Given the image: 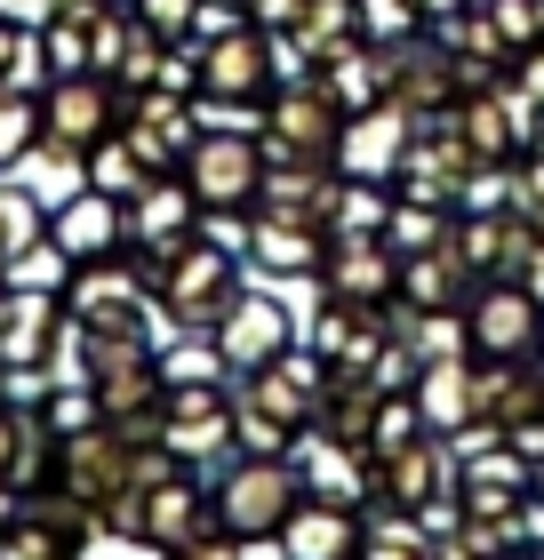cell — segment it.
<instances>
[{
  "instance_id": "obj_52",
  "label": "cell",
  "mask_w": 544,
  "mask_h": 560,
  "mask_svg": "<svg viewBox=\"0 0 544 560\" xmlns=\"http://www.w3.org/2000/svg\"><path fill=\"white\" fill-rule=\"evenodd\" d=\"M536 361H544V345H536Z\"/></svg>"
},
{
  "instance_id": "obj_6",
  "label": "cell",
  "mask_w": 544,
  "mask_h": 560,
  "mask_svg": "<svg viewBox=\"0 0 544 560\" xmlns=\"http://www.w3.org/2000/svg\"><path fill=\"white\" fill-rule=\"evenodd\" d=\"M65 313L89 320V328H152V313H161V296H152V272L128 257H89L72 265L65 280Z\"/></svg>"
},
{
  "instance_id": "obj_11",
  "label": "cell",
  "mask_w": 544,
  "mask_h": 560,
  "mask_svg": "<svg viewBox=\"0 0 544 560\" xmlns=\"http://www.w3.org/2000/svg\"><path fill=\"white\" fill-rule=\"evenodd\" d=\"M57 489L105 521V504H113L120 489H137V441H128L120 424H89V432H72V441L57 448Z\"/></svg>"
},
{
  "instance_id": "obj_39",
  "label": "cell",
  "mask_w": 544,
  "mask_h": 560,
  "mask_svg": "<svg viewBox=\"0 0 544 560\" xmlns=\"http://www.w3.org/2000/svg\"><path fill=\"white\" fill-rule=\"evenodd\" d=\"M40 233H48V209L24 185H0V265H9L16 248H33Z\"/></svg>"
},
{
  "instance_id": "obj_37",
  "label": "cell",
  "mask_w": 544,
  "mask_h": 560,
  "mask_svg": "<svg viewBox=\"0 0 544 560\" xmlns=\"http://www.w3.org/2000/svg\"><path fill=\"white\" fill-rule=\"evenodd\" d=\"M425 409H417V385H408V393H384L377 400V432H369V456H401L408 441H425Z\"/></svg>"
},
{
  "instance_id": "obj_18",
  "label": "cell",
  "mask_w": 544,
  "mask_h": 560,
  "mask_svg": "<svg viewBox=\"0 0 544 560\" xmlns=\"http://www.w3.org/2000/svg\"><path fill=\"white\" fill-rule=\"evenodd\" d=\"M473 168H481V161L464 152V137L449 129V120H417L393 192H401V200H432V209H456V200H464V176H473Z\"/></svg>"
},
{
  "instance_id": "obj_3",
  "label": "cell",
  "mask_w": 544,
  "mask_h": 560,
  "mask_svg": "<svg viewBox=\"0 0 544 560\" xmlns=\"http://www.w3.org/2000/svg\"><path fill=\"white\" fill-rule=\"evenodd\" d=\"M120 120H128V96H120L113 72H57L40 89V152L65 168H81Z\"/></svg>"
},
{
  "instance_id": "obj_27",
  "label": "cell",
  "mask_w": 544,
  "mask_h": 560,
  "mask_svg": "<svg viewBox=\"0 0 544 560\" xmlns=\"http://www.w3.org/2000/svg\"><path fill=\"white\" fill-rule=\"evenodd\" d=\"M473 289H481V272L456 257V241L401 257V304H417V313H464V304H473Z\"/></svg>"
},
{
  "instance_id": "obj_16",
  "label": "cell",
  "mask_w": 544,
  "mask_h": 560,
  "mask_svg": "<svg viewBox=\"0 0 544 560\" xmlns=\"http://www.w3.org/2000/svg\"><path fill=\"white\" fill-rule=\"evenodd\" d=\"M65 337H72L65 296L57 289H16L9 313H0V369H9V376L65 369Z\"/></svg>"
},
{
  "instance_id": "obj_42",
  "label": "cell",
  "mask_w": 544,
  "mask_h": 560,
  "mask_svg": "<svg viewBox=\"0 0 544 560\" xmlns=\"http://www.w3.org/2000/svg\"><path fill=\"white\" fill-rule=\"evenodd\" d=\"M425 24V9L417 0H360V33H369L377 48H393V40H408Z\"/></svg>"
},
{
  "instance_id": "obj_13",
  "label": "cell",
  "mask_w": 544,
  "mask_h": 560,
  "mask_svg": "<svg viewBox=\"0 0 544 560\" xmlns=\"http://www.w3.org/2000/svg\"><path fill=\"white\" fill-rule=\"evenodd\" d=\"M321 296L328 304H360V313H384L401 296V248L384 233H336L328 265H321Z\"/></svg>"
},
{
  "instance_id": "obj_43",
  "label": "cell",
  "mask_w": 544,
  "mask_h": 560,
  "mask_svg": "<svg viewBox=\"0 0 544 560\" xmlns=\"http://www.w3.org/2000/svg\"><path fill=\"white\" fill-rule=\"evenodd\" d=\"M512 209L529 224H544V152H521V161H512Z\"/></svg>"
},
{
  "instance_id": "obj_5",
  "label": "cell",
  "mask_w": 544,
  "mask_h": 560,
  "mask_svg": "<svg viewBox=\"0 0 544 560\" xmlns=\"http://www.w3.org/2000/svg\"><path fill=\"white\" fill-rule=\"evenodd\" d=\"M265 168H273V152L256 129H200L185 152V185H193L200 209H256Z\"/></svg>"
},
{
  "instance_id": "obj_8",
  "label": "cell",
  "mask_w": 544,
  "mask_h": 560,
  "mask_svg": "<svg viewBox=\"0 0 544 560\" xmlns=\"http://www.w3.org/2000/svg\"><path fill=\"white\" fill-rule=\"evenodd\" d=\"M464 337H473V361H536L544 345V304L529 280H481L473 304H464Z\"/></svg>"
},
{
  "instance_id": "obj_9",
  "label": "cell",
  "mask_w": 544,
  "mask_h": 560,
  "mask_svg": "<svg viewBox=\"0 0 544 560\" xmlns=\"http://www.w3.org/2000/svg\"><path fill=\"white\" fill-rule=\"evenodd\" d=\"M384 72H393V105H408L417 120H449L456 96H464V72H456V48L440 24H417L408 40L384 48Z\"/></svg>"
},
{
  "instance_id": "obj_29",
  "label": "cell",
  "mask_w": 544,
  "mask_h": 560,
  "mask_svg": "<svg viewBox=\"0 0 544 560\" xmlns=\"http://www.w3.org/2000/svg\"><path fill=\"white\" fill-rule=\"evenodd\" d=\"M417 409H425V424L440 432V441H456V432L473 424V409H481V361L473 352H464V361L417 369Z\"/></svg>"
},
{
  "instance_id": "obj_24",
  "label": "cell",
  "mask_w": 544,
  "mask_h": 560,
  "mask_svg": "<svg viewBox=\"0 0 544 560\" xmlns=\"http://www.w3.org/2000/svg\"><path fill=\"white\" fill-rule=\"evenodd\" d=\"M304 345L328 361V376H377L384 345H393V328H384V313H360V304H328L304 320Z\"/></svg>"
},
{
  "instance_id": "obj_46",
  "label": "cell",
  "mask_w": 544,
  "mask_h": 560,
  "mask_svg": "<svg viewBox=\"0 0 544 560\" xmlns=\"http://www.w3.org/2000/svg\"><path fill=\"white\" fill-rule=\"evenodd\" d=\"M521 89L536 96V113H544V40L529 48V57H521Z\"/></svg>"
},
{
  "instance_id": "obj_30",
  "label": "cell",
  "mask_w": 544,
  "mask_h": 560,
  "mask_svg": "<svg viewBox=\"0 0 544 560\" xmlns=\"http://www.w3.org/2000/svg\"><path fill=\"white\" fill-rule=\"evenodd\" d=\"M280 552H297V560H345V552H360V513H352V504H328V497H297L289 528H280Z\"/></svg>"
},
{
  "instance_id": "obj_48",
  "label": "cell",
  "mask_w": 544,
  "mask_h": 560,
  "mask_svg": "<svg viewBox=\"0 0 544 560\" xmlns=\"http://www.w3.org/2000/svg\"><path fill=\"white\" fill-rule=\"evenodd\" d=\"M529 289H536V304H544V248H536V265H529Z\"/></svg>"
},
{
  "instance_id": "obj_32",
  "label": "cell",
  "mask_w": 544,
  "mask_h": 560,
  "mask_svg": "<svg viewBox=\"0 0 544 560\" xmlns=\"http://www.w3.org/2000/svg\"><path fill=\"white\" fill-rule=\"evenodd\" d=\"M377 400L384 385L377 376H328L321 400H313V432H328V441H352V448H369V432H377Z\"/></svg>"
},
{
  "instance_id": "obj_10",
  "label": "cell",
  "mask_w": 544,
  "mask_h": 560,
  "mask_svg": "<svg viewBox=\"0 0 544 560\" xmlns=\"http://www.w3.org/2000/svg\"><path fill=\"white\" fill-rule=\"evenodd\" d=\"M345 105L304 72V81H280L265 96V152H289V161H336V137H345Z\"/></svg>"
},
{
  "instance_id": "obj_31",
  "label": "cell",
  "mask_w": 544,
  "mask_h": 560,
  "mask_svg": "<svg viewBox=\"0 0 544 560\" xmlns=\"http://www.w3.org/2000/svg\"><path fill=\"white\" fill-rule=\"evenodd\" d=\"M336 185H345V176H336V161H289V152H273L256 209H297V217H321V224H328Z\"/></svg>"
},
{
  "instance_id": "obj_7",
  "label": "cell",
  "mask_w": 544,
  "mask_h": 560,
  "mask_svg": "<svg viewBox=\"0 0 544 560\" xmlns=\"http://www.w3.org/2000/svg\"><path fill=\"white\" fill-rule=\"evenodd\" d=\"M193 241H200V200L185 185V168L144 176V185L128 192V257L161 280V265L176 257V248H193Z\"/></svg>"
},
{
  "instance_id": "obj_4",
  "label": "cell",
  "mask_w": 544,
  "mask_h": 560,
  "mask_svg": "<svg viewBox=\"0 0 544 560\" xmlns=\"http://www.w3.org/2000/svg\"><path fill=\"white\" fill-rule=\"evenodd\" d=\"M248 257H232V248H217L209 233H200L193 248H176V257L161 265V280H152V296H161V320L169 328H209L217 337V320H224V304L248 289Z\"/></svg>"
},
{
  "instance_id": "obj_15",
  "label": "cell",
  "mask_w": 544,
  "mask_h": 560,
  "mask_svg": "<svg viewBox=\"0 0 544 560\" xmlns=\"http://www.w3.org/2000/svg\"><path fill=\"white\" fill-rule=\"evenodd\" d=\"M449 241H456V257L481 280H529L536 248H544V224H529L521 209H456Z\"/></svg>"
},
{
  "instance_id": "obj_12",
  "label": "cell",
  "mask_w": 544,
  "mask_h": 560,
  "mask_svg": "<svg viewBox=\"0 0 544 560\" xmlns=\"http://www.w3.org/2000/svg\"><path fill=\"white\" fill-rule=\"evenodd\" d=\"M297 337H304V328H297V304H280V280H273V289H241L224 304V320H217V352H224L232 376L280 361Z\"/></svg>"
},
{
  "instance_id": "obj_19",
  "label": "cell",
  "mask_w": 544,
  "mask_h": 560,
  "mask_svg": "<svg viewBox=\"0 0 544 560\" xmlns=\"http://www.w3.org/2000/svg\"><path fill=\"white\" fill-rule=\"evenodd\" d=\"M328 224L321 217H297V209H256V233H248V265L265 280H321L328 265Z\"/></svg>"
},
{
  "instance_id": "obj_20",
  "label": "cell",
  "mask_w": 544,
  "mask_h": 560,
  "mask_svg": "<svg viewBox=\"0 0 544 560\" xmlns=\"http://www.w3.org/2000/svg\"><path fill=\"white\" fill-rule=\"evenodd\" d=\"M408 137H417V113L408 105H369L345 120L336 137V176H369V185H393L408 161Z\"/></svg>"
},
{
  "instance_id": "obj_28",
  "label": "cell",
  "mask_w": 544,
  "mask_h": 560,
  "mask_svg": "<svg viewBox=\"0 0 544 560\" xmlns=\"http://www.w3.org/2000/svg\"><path fill=\"white\" fill-rule=\"evenodd\" d=\"M512 441V432L544 424V361H481V409Z\"/></svg>"
},
{
  "instance_id": "obj_17",
  "label": "cell",
  "mask_w": 544,
  "mask_h": 560,
  "mask_svg": "<svg viewBox=\"0 0 544 560\" xmlns=\"http://www.w3.org/2000/svg\"><path fill=\"white\" fill-rule=\"evenodd\" d=\"M193 57H200V89L209 96H248V105H265V96L280 89V57H273L265 24L209 33V40H193Z\"/></svg>"
},
{
  "instance_id": "obj_41",
  "label": "cell",
  "mask_w": 544,
  "mask_h": 560,
  "mask_svg": "<svg viewBox=\"0 0 544 560\" xmlns=\"http://www.w3.org/2000/svg\"><path fill=\"white\" fill-rule=\"evenodd\" d=\"M24 152H40V96L0 89V168H16Z\"/></svg>"
},
{
  "instance_id": "obj_50",
  "label": "cell",
  "mask_w": 544,
  "mask_h": 560,
  "mask_svg": "<svg viewBox=\"0 0 544 560\" xmlns=\"http://www.w3.org/2000/svg\"><path fill=\"white\" fill-rule=\"evenodd\" d=\"M9 296H16V280H9V272H0V313H9Z\"/></svg>"
},
{
  "instance_id": "obj_53",
  "label": "cell",
  "mask_w": 544,
  "mask_h": 560,
  "mask_svg": "<svg viewBox=\"0 0 544 560\" xmlns=\"http://www.w3.org/2000/svg\"><path fill=\"white\" fill-rule=\"evenodd\" d=\"M241 9H248V0H241Z\"/></svg>"
},
{
  "instance_id": "obj_26",
  "label": "cell",
  "mask_w": 544,
  "mask_h": 560,
  "mask_svg": "<svg viewBox=\"0 0 544 560\" xmlns=\"http://www.w3.org/2000/svg\"><path fill=\"white\" fill-rule=\"evenodd\" d=\"M137 497H144V537H137V545L176 552L200 521H209V472H200V465H176V472H161V480L137 489Z\"/></svg>"
},
{
  "instance_id": "obj_35",
  "label": "cell",
  "mask_w": 544,
  "mask_h": 560,
  "mask_svg": "<svg viewBox=\"0 0 544 560\" xmlns=\"http://www.w3.org/2000/svg\"><path fill=\"white\" fill-rule=\"evenodd\" d=\"M33 409L48 417V432H57V441H72V432H89V424H105V409H96V385H89V376H57V385H40V393H33Z\"/></svg>"
},
{
  "instance_id": "obj_22",
  "label": "cell",
  "mask_w": 544,
  "mask_h": 560,
  "mask_svg": "<svg viewBox=\"0 0 544 560\" xmlns=\"http://www.w3.org/2000/svg\"><path fill=\"white\" fill-rule=\"evenodd\" d=\"M297 480H304V497H328V504H352V513H369L377 504V465H369V448H352V441H328V432H297Z\"/></svg>"
},
{
  "instance_id": "obj_49",
  "label": "cell",
  "mask_w": 544,
  "mask_h": 560,
  "mask_svg": "<svg viewBox=\"0 0 544 560\" xmlns=\"http://www.w3.org/2000/svg\"><path fill=\"white\" fill-rule=\"evenodd\" d=\"M48 9H105V0H48Z\"/></svg>"
},
{
  "instance_id": "obj_1",
  "label": "cell",
  "mask_w": 544,
  "mask_h": 560,
  "mask_svg": "<svg viewBox=\"0 0 544 560\" xmlns=\"http://www.w3.org/2000/svg\"><path fill=\"white\" fill-rule=\"evenodd\" d=\"M328 385V361L313 345H289L280 361L248 369L241 393H232V448H256V456H289L297 432H313V400Z\"/></svg>"
},
{
  "instance_id": "obj_2",
  "label": "cell",
  "mask_w": 544,
  "mask_h": 560,
  "mask_svg": "<svg viewBox=\"0 0 544 560\" xmlns=\"http://www.w3.org/2000/svg\"><path fill=\"white\" fill-rule=\"evenodd\" d=\"M297 497H304L297 456H256V448H232V456H224V472H209V504H217V521L232 528V545H241V552L280 545V528H289Z\"/></svg>"
},
{
  "instance_id": "obj_34",
  "label": "cell",
  "mask_w": 544,
  "mask_h": 560,
  "mask_svg": "<svg viewBox=\"0 0 544 560\" xmlns=\"http://www.w3.org/2000/svg\"><path fill=\"white\" fill-rule=\"evenodd\" d=\"M48 81H57V65H48V40H40V24H16V16H0V89H9V96H40Z\"/></svg>"
},
{
  "instance_id": "obj_14",
  "label": "cell",
  "mask_w": 544,
  "mask_h": 560,
  "mask_svg": "<svg viewBox=\"0 0 544 560\" xmlns=\"http://www.w3.org/2000/svg\"><path fill=\"white\" fill-rule=\"evenodd\" d=\"M456 504L481 521H521L536 504V456H521L512 441H488L473 456H456Z\"/></svg>"
},
{
  "instance_id": "obj_45",
  "label": "cell",
  "mask_w": 544,
  "mask_h": 560,
  "mask_svg": "<svg viewBox=\"0 0 544 560\" xmlns=\"http://www.w3.org/2000/svg\"><path fill=\"white\" fill-rule=\"evenodd\" d=\"M304 9H313V0H248V24H265V33H289Z\"/></svg>"
},
{
  "instance_id": "obj_21",
  "label": "cell",
  "mask_w": 544,
  "mask_h": 560,
  "mask_svg": "<svg viewBox=\"0 0 544 560\" xmlns=\"http://www.w3.org/2000/svg\"><path fill=\"white\" fill-rule=\"evenodd\" d=\"M120 137L137 144V161L152 176H169V168H185V152L200 137V120H193V96H176V89H144V96H128V120H120Z\"/></svg>"
},
{
  "instance_id": "obj_40",
  "label": "cell",
  "mask_w": 544,
  "mask_h": 560,
  "mask_svg": "<svg viewBox=\"0 0 544 560\" xmlns=\"http://www.w3.org/2000/svg\"><path fill=\"white\" fill-rule=\"evenodd\" d=\"M0 272H9L16 289H57V296H65V280H72V257H65V248H57V241L40 233L33 248H16V257L0 265Z\"/></svg>"
},
{
  "instance_id": "obj_36",
  "label": "cell",
  "mask_w": 544,
  "mask_h": 560,
  "mask_svg": "<svg viewBox=\"0 0 544 560\" xmlns=\"http://www.w3.org/2000/svg\"><path fill=\"white\" fill-rule=\"evenodd\" d=\"M456 233V209H432V200H401L393 192V217H384V241L401 248V257H417V248H440Z\"/></svg>"
},
{
  "instance_id": "obj_44",
  "label": "cell",
  "mask_w": 544,
  "mask_h": 560,
  "mask_svg": "<svg viewBox=\"0 0 544 560\" xmlns=\"http://www.w3.org/2000/svg\"><path fill=\"white\" fill-rule=\"evenodd\" d=\"M137 16H144L161 40H193V16H200V0H137Z\"/></svg>"
},
{
  "instance_id": "obj_47",
  "label": "cell",
  "mask_w": 544,
  "mask_h": 560,
  "mask_svg": "<svg viewBox=\"0 0 544 560\" xmlns=\"http://www.w3.org/2000/svg\"><path fill=\"white\" fill-rule=\"evenodd\" d=\"M417 9H425V24H449V16L473 9V0H417Z\"/></svg>"
},
{
  "instance_id": "obj_25",
  "label": "cell",
  "mask_w": 544,
  "mask_h": 560,
  "mask_svg": "<svg viewBox=\"0 0 544 560\" xmlns=\"http://www.w3.org/2000/svg\"><path fill=\"white\" fill-rule=\"evenodd\" d=\"M161 441L193 465L232 448V393L224 385H169L161 393Z\"/></svg>"
},
{
  "instance_id": "obj_51",
  "label": "cell",
  "mask_w": 544,
  "mask_h": 560,
  "mask_svg": "<svg viewBox=\"0 0 544 560\" xmlns=\"http://www.w3.org/2000/svg\"><path fill=\"white\" fill-rule=\"evenodd\" d=\"M536 504H544V456H536Z\"/></svg>"
},
{
  "instance_id": "obj_23",
  "label": "cell",
  "mask_w": 544,
  "mask_h": 560,
  "mask_svg": "<svg viewBox=\"0 0 544 560\" xmlns=\"http://www.w3.org/2000/svg\"><path fill=\"white\" fill-rule=\"evenodd\" d=\"M48 241H57L72 265L120 257V248H128V200H120V192H96V185L65 192L57 209H48Z\"/></svg>"
},
{
  "instance_id": "obj_33",
  "label": "cell",
  "mask_w": 544,
  "mask_h": 560,
  "mask_svg": "<svg viewBox=\"0 0 544 560\" xmlns=\"http://www.w3.org/2000/svg\"><path fill=\"white\" fill-rule=\"evenodd\" d=\"M313 81L336 96L345 113H369V105H393V72H384V48L377 40H360V48H345V57H328Z\"/></svg>"
},
{
  "instance_id": "obj_38",
  "label": "cell",
  "mask_w": 544,
  "mask_h": 560,
  "mask_svg": "<svg viewBox=\"0 0 544 560\" xmlns=\"http://www.w3.org/2000/svg\"><path fill=\"white\" fill-rule=\"evenodd\" d=\"M81 168H89V185H96V192H120V200H128V192H137V185H144V176H152V168L137 161V144H128L120 129H113L105 144H96V152H89V161H81Z\"/></svg>"
}]
</instances>
